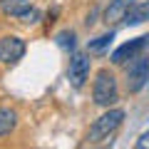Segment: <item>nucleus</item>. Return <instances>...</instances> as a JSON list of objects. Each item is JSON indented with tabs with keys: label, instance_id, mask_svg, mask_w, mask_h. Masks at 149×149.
Masks as SVG:
<instances>
[{
	"label": "nucleus",
	"instance_id": "2",
	"mask_svg": "<svg viewBox=\"0 0 149 149\" xmlns=\"http://www.w3.org/2000/svg\"><path fill=\"white\" fill-rule=\"evenodd\" d=\"M92 97H95V104H100V107L114 104L117 102V80H114V74L107 72V70H100L95 85H92Z\"/></svg>",
	"mask_w": 149,
	"mask_h": 149
},
{
	"label": "nucleus",
	"instance_id": "5",
	"mask_svg": "<svg viewBox=\"0 0 149 149\" xmlns=\"http://www.w3.org/2000/svg\"><path fill=\"white\" fill-rule=\"evenodd\" d=\"M149 45V35H142V37H134V40H129V42H124L122 47H117L114 52H112V62L114 65H124L127 60H134L139 52H142L144 47Z\"/></svg>",
	"mask_w": 149,
	"mask_h": 149
},
{
	"label": "nucleus",
	"instance_id": "13",
	"mask_svg": "<svg viewBox=\"0 0 149 149\" xmlns=\"http://www.w3.org/2000/svg\"><path fill=\"white\" fill-rule=\"evenodd\" d=\"M134 147H137V149H149V129L137 139V144H134Z\"/></svg>",
	"mask_w": 149,
	"mask_h": 149
},
{
	"label": "nucleus",
	"instance_id": "1",
	"mask_svg": "<svg viewBox=\"0 0 149 149\" xmlns=\"http://www.w3.org/2000/svg\"><path fill=\"white\" fill-rule=\"evenodd\" d=\"M122 119H124V109H109V112H104V114L97 117L95 124L90 127V132H87V142L95 144V142L107 139L119 124H122Z\"/></svg>",
	"mask_w": 149,
	"mask_h": 149
},
{
	"label": "nucleus",
	"instance_id": "4",
	"mask_svg": "<svg viewBox=\"0 0 149 149\" xmlns=\"http://www.w3.org/2000/svg\"><path fill=\"white\" fill-rule=\"evenodd\" d=\"M149 80V60L147 57H137L127 70V87L129 92H139Z\"/></svg>",
	"mask_w": 149,
	"mask_h": 149
},
{
	"label": "nucleus",
	"instance_id": "12",
	"mask_svg": "<svg viewBox=\"0 0 149 149\" xmlns=\"http://www.w3.org/2000/svg\"><path fill=\"white\" fill-rule=\"evenodd\" d=\"M57 45H60V47H70V50H72L74 47V32L72 30L60 32V35H57Z\"/></svg>",
	"mask_w": 149,
	"mask_h": 149
},
{
	"label": "nucleus",
	"instance_id": "10",
	"mask_svg": "<svg viewBox=\"0 0 149 149\" xmlns=\"http://www.w3.org/2000/svg\"><path fill=\"white\" fill-rule=\"evenodd\" d=\"M17 124V114L13 109H5V107H0V137H5L15 129Z\"/></svg>",
	"mask_w": 149,
	"mask_h": 149
},
{
	"label": "nucleus",
	"instance_id": "7",
	"mask_svg": "<svg viewBox=\"0 0 149 149\" xmlns=\"http://www.w3.org/2000/svg\"><path fill=\"white\" fill-rule=\"evenodd\" d=\"M134 0H112L109 8L104 10V22L107 25H114V22H122L127 17V13L132 10Z\"/></svg>",
	"mask_w": 149,
	"mask_h": 149
},
{
	"label": "nucleus",
	"instance_id": "11",
	"mask_svg": "<svg viewBox=\"0 0 149 149\" xmlns=\"http://www.w3.org/2000/svg\"><path fill=\"white\" fill-rule=\"evenodd\" d=\"M112 40H114V32H107V35H100L97 40H90L87 50H90V52H104V50L112 45Z\"/></svg>",
	"mask_w": 149,
	"mask_h": 149
},
{
	"label": "nucleus",
	"instance_id": "3",
	"mask_svg": "<svg viewBox=\"0 0 149 149\" xmlns=\"http://www.w3.org/2000/svg\"><path fill=\"white\" fill-rule=\"evenodd\" d=\"M25 55V40L17 35H5L0 37V62L3 65H15Z\"/></svg>",
	"mask_w": 149,
	"mask_h": 149
},
{
	"label": "nucleus",
	"instance_id": "9",
	"mask_svg": "<svg viewBox=\"0 0 149 149\" xmlns=\"http://www.w3.org/2000/svg\"><path fill=\"white\" fill-rule=\"evenodd\" d=\"M147 20H149V0L147 3H134L132 10L124 17V22H129V25H139V22H147Z\"/></svg>",
	"mask_w": 149,
	"mask_h": 149
},
{
	"label": "nucleus",
	"instance_id": "6",
	"mask_svg": "<svg viewBox=\"0 0 149 149\" xmlns=\"http://www.w3.org/2000/svg\"><path fill=\"white\" fill-rule=\"evenodd\" d=\"M87 74H90V57H87V55H72V60H70V70H67L70 85L80 90V87L85 85Z\"/></svg>",
	"mask_w": 149,
	"mask_h": 149
},
{
	"label": "nucleus",
	"instance_id": "8",
	"mask_svg": "<svg viewBox=\"0 0 149 149\" xmlns=\"http://www.w3.org/2000/svg\"><path fill=\"white\" fill-rule=\"evenodd\" d=\"M30 8H32L30 0H0V10L13 17H22Z\"/></svg>",
	"mask_w": 149,
	"mask_h": 149
}]
</instances>
